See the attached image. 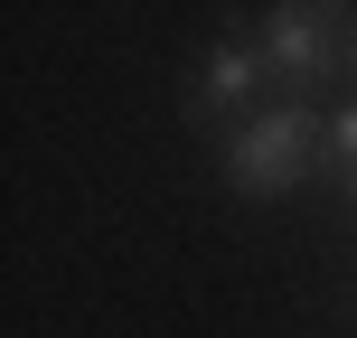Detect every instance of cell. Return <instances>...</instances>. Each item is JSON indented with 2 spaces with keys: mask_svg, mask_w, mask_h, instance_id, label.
Instances as JSON below:
<instances>
[{
  "mask_svg": "<svg viewBox=\"0 0 357 338\" xmlns=\"http://www.w3.org/2000/svg\"><path fill=\"white\" fill-rule=\"evenodd\" d=\"M320 151H329V123H320L310 104H264V113L226 141V178H235V197H282V188L310 178Z\"/></svg>",
  "mask_w": 357,
  "mask_h": 338,
  "instance_id": "cell-1",
  "label": "cell"
},
{
  "mask_svg": "<svg viewBox=\"0 0 357 338\" xmlns=\"http://www.w3.org/2000/svg\"><path fill=\"white\" fill-rule=\"evenodd\" d=\"M264 66L282 85H329L357 66V19L329 0H282V10H264Z\"/></svg>",
  "mask_w": 357,
  "mask_h": 338,
  "instance_id": "cell-2",
  "label": "cell"
},
{
  "mask_svg": "<svg viewBox=\"0 0 357 338\" xmlns=\"http://www.w3.org/2000/svg\"><path fill=\"white\" fill-rule=\"evenodd\" d=\"M264 47H245V38H216L207 56L188 66V94H178V113H188L197 132L207 123H254V94H264Z\"/></svg>",
  "mask_w": 357,
  "mask_h": 338,
  "instance_id": "cell-3",
  "label": "cell"
},
{
  "mask_svg": "<svg viewBox=\"0 0 357 338\" xmlns=\"http://www.w3.org/2000/svg\"><path fill=\"white\" fill-rule=\"evenodd\" d=\"M329 160H339V188L357 197V104L339 113V123H329Z\"/></svg>",
  "mask_w": 357,
  "mask_h": 338,
  "instance_id": "cell-4",
  "label": "cell"
}]
</instances>
